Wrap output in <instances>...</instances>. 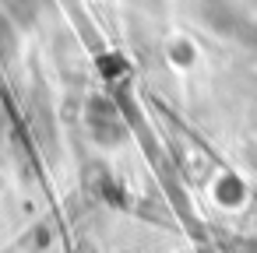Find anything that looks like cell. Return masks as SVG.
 Segmentation results:
<instances>
[{
	"label": "cell",
	"mask_w": 257,
	"mask_h": 253,
	"mask_svg": "<svg viewBox=\"0 0 257 253\" xmlns=\"http://www.w3.org/2000/svg\"><path fill=\"white\" fill-rule=\"evenodd\" d=\"M0 53H15V36L8 29V18H0Z\"/></svg>",
	"instance_id": "cell-1"
}]
</instances>
